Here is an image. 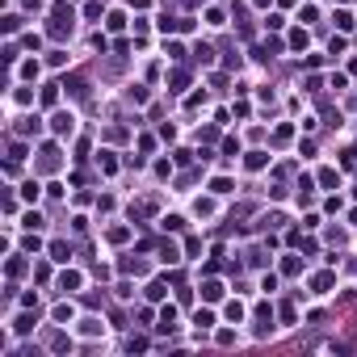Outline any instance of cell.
Wrapping results in <instances>:
<instances>
[{
	"label": "cell",
	"instance_id": "4",
	"mask_svg": "<svg viewBox=\"0 0 357 357\" xmlns=\"http://www.w3.org/2000/svg\"><path fill=\"white\" fill-rule=\"evenodd\" d=\"M193 324H198V328H210V324H214V315H210V311H198V315H193Z\"/></svg>",
	"mask_w": 357,
	"mask_h": 357
},
{
	"label": "cell",
	"instance_id": "5",
	"mask_svg": "<svg viewBox=\"0 0 357 357\" xmlns=\"http://www.w3.org/2000/svg\"><path fill=\"white\" fill-rule=\"evenodd\" d=\"M164 227H168V231H181V227H185V219H181V214H168Z\"/></svg>",
	"mask_w": 357,
	"mask_h": 357
},
{
	"label": "cell",
	"instance_id": "3",
	"mask_svg": "<svg viewBox=\"0 0 357 357\" xmlns=\"http://www.w3.org/2000/svg\"><path fill=\"white\" fill-rule=\"evenodd\" d=\"M202 294H206L210 303H214V298H219V294H223V286H219V282H206V286H202Z\"/></svg>",
	"mask_w": 357,
	"mask_h": 357
},
{
	"label": "cell",
	"instance_id": "1",
	"mask_svg": "<svg viewBox=\"0 0 357 357\" xmlns=\"http://www.w3.org/2000/svg\"><path fill=\"white\" fill-rule=\"evenodd\" d=\"M55 135H72V114H55Z\"/></svg>",
	"mask_w": 357,
	"mask_h": 357
},
{
	"label": "cell",
	"instance_id": "2",
	"mask_svg": "<svg viewBox=\"0 0 357 357\" xmlns=\"http://www.w3.org/2000/svg\"><path fill=\"white\" fill-rule=\"evenodd\" d=\"M59 286H63V290H76V286H80V273H63Z\"/></svg>",
	"mask_w": 357,
	"mask_h": 357
}]
</instances>
